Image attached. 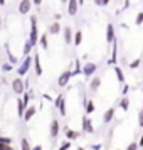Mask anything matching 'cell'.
Here are the masks:
<instances>
[{
	"label": "cell",
	"mask_w": 143,
	"mask_h": 150,
	"mask_svg": "<svg viewBox=\"0 0 143 150\" xmlns=\"http://www.w3.org/2000/svg\"><path fill=\"white\" fill-rule=\"evenodd\" d=\"M39 29H37V17L35 15H30V34H29V42L32 44V46H37V42H39Z\"/></svg>",
	"instance_id": "obj_1"
},
{
	"label": "cell",
	"mask_w": 143,
	"mask_h": 150,
	"mask_svg": "<svg viewBox=\"0 0 143 150\" xmlns=\"http://www.w3.org/2000/svg\"><path fill=\"white\" fill-rule=\"evenodd\" d=\"M32 59H34V57H30V56H25V57H24L22 64L19 66V69H17V74L20 76V78L29 73V69H30V66H32Z\"/></svg>",
	"instance_id": "obj_2"
},
{
	"label": "cell",
	"mask_w": 143,
	"mask_h": 150,
	"mask_svg": "<svg viewBox=\"0 0 143 150\" xmlns=\"http://www.w3.org/2000/svg\"><path fill=\"white\" fill-rule=\"evenodd\" d=\"M12 91L15 95H24L25 93V81L22 78H15L12 81Z\"/></svg>",
	"instance_id": "obj_3"
},
{
	"label": "cell",
	"mask_w": 143,
	"mask_h": 150,
	"mask_svg": "<svg viewBox=\"0 0 143 150\" xmlns=\"http://www.w3.org/2000/svg\"><path fill=\"white\" fill-rule=\"evenodd\" d=\"M73 78V71L71 69H66V71H62L61 74H59V78H57V86H61V88H64V86H68L69 84V79Z\"/></svg>",
	"instance_id": "obj_4"
},
{
	"label": "cell",
	"mask_w": 143,
	"mask_h": 150,
	"mask_svg": "<svg viewBox=\"0 0 143 150\" xmlns=\"http://www.w3.org/2000/svg\"><path fill=\"white\" fill-rule=\"evenodd\" d=\"M54 105H56V108L59 110V113H61L62 116H66L68 115V111H66V96L62 95H57V98L54 100Z\"/></svg>",
	"instance_id": "obj_5"
},
{
	"label": "cell",
	"mask_w": 143,
	"mask_h": 150,
	"mask_svg": "<svg viewBox=\"0 0 143 150\" xmlns=\"http://www.w3.org/2000/svg\"><path fill=\"white\" fill-rule=\"evenodd\" d=\"M59 132H61L59 120L52 118V120H51V125H49V137H51V138H57V137H59Z\"/></svg>",
	"instance_id": "obj_6"
},
{
	"label": "cell",
	"mask_w": 143,
	"mask_h": 150,
	"mask_svg": "<svg viewBox=\"0 0 143 150\" xmlns=\"http://www.w3.org/2000/svg\"><path fill=\"white\" fill-rule=\"evenodd\" d=\"M96 69H98V66H96V62H86L84 66H82V71H81V74H84L86 78H91V76H94L96 73Z\"/></svg>",
	"instance_id": "obj_7"
},
{
	"label": "cell",
	"mask_w": 143,
	"mask_h": 150,
	"mask_svg": "<svg viewBox=\"0 0 143 150\" xmlns=\"http://www.w3.org/2000/svg\"><path fill=\"white\" fill-rule=\"evenodd\" d=\"M82 132L84 133H89V135H93L96 130H94V127H93V122H91V118H89L88 115H84L82 116Z\"/></svg>",
	"instance_id": "obj_8"
},
{
	"label": "cell",
	"mask_w": 143,
	"mask_h": 150,
	"mask_svg": "<svg viewBox=\"0 0 143 150\" xmlns=\"http://www.w3.org/2000/svg\"><path fill=\"white\" fill-rule=\"evenodd\" d=\"M116 56H118V39L111 44V56H109V59H108L109 66H116V61H118Z\"/></svg>",
	"instance_id": "obj_9"
},
{
	"label": "cell",
	"mask_w": 143,
	"mask_h": 150,
	"mask_svg": "<svg viewBox=\"0 0 143 150\" xmlns=\"http://www.w3.org/2000/svg\"><path fill=\"white\" fill-rule=\"evenodd\" d=\"M62 39H64V44H73V39H74V32H73V29L66 25V27L62 29Z\"/></svg>",
	"instance_id": "obj_10"
},
{
	"label": "cell",
	"mask_w": 143,
	"mask_h": 150,
	"mask_svg": "<svg viewBox=\"0 0 143 150\" xmlns=\"http://www.w3.org/2000/svg\"><path fill=\"white\" fill-rule=\"evenodd\" d=\"M30 8H32V0H20V4H19V14L20 15H25L30 12Z\"/></svg>",
	"instance_id": "obj_11"
},
{
	"label": "cell",
	"mask_w": 143,
	"mask_h": 150,
	"mask_svg": "<svg viewBox=\"0 0 143 150\" xmlns=\"http://www.w3.org/2000/svg\"><path fill=\"white\" fill-rule=\"evenodd\" d=\"M115 111H116V108L115 106H111V108H108L104 113H103V118H101V122L104 123V125H108V123H111L113 122V118H115Z\"/></svg>",
	"instance_id": "obj_12"
},
{
	"label": "cell",
	"mask_w": 143,
	"mask_h": 150,
	"mask_svg": "<svg viewBox=\"0 0 143 150\" xmlns=\"http://www.w3.org/2000/svg\"><path fill=\"white\" fill-rule=\"evenodd\" d=\"M62 132H64V135H66L68 140H77V138L81 137V132H77V130H71L69 127H64Z\"/></svg>",
	"instance_id": "obj_13"
},
{
	"label": "cell",
	"mask_w": 143,
	"mask_h": 150,
	"mask_svg": "<svg viewBox=\"0 0 143 150\" xmlns=\"http://www.w3.org/2000/svg\"><path fill=\"white\" fill-rule=\"evenodd\" d=\"M115 41H116L115 25H113V24H108V25H106V42H108V44H113Z\"/></svg>",
	"instance_id": "obj_14"
},
{
	"label": "cell",
	"mask_w": 143,
	"mask_h": 150,
	"mask_svg": "<svg viewBox=\"0 0 143 150\" xmlns=\"http://www.w3.org/2000/svg\"><path fill=\"white\" fill-rule=\"evenodd\" d=\"M35 113H37V108H35V105H29L27 110H25V113H24V122H30L32 118L35 116Z\"/></svg>",
	"instance_id": "obj_15"
},
{
	"label": "cell",
	"mask_w": 143,
	"mask_h": 150,
	"mask_svg": "<svg viewBox=\"0 0 143 150\" xmlns=\"http://www.w3.org/2000/svg\"><path fill=\"white\" fill-rule=\"evenodd\" d=\"M77 12H79V4H77V0H69L68 2V14L71 15V17H74Z\"/></svg>",
	"instance_id": "obj_16"
},
{
	"label": "cell",
	"mask_w": 143,
	"mask_h": 150,
	"mask_svg": "<svg viewBox=\"0 0 143 150\" xmlns=\"http://www.w3.org/2000/svg\"><path fill=\"white\" fill-rule=\"evenodd\" d=\"M99 86H101V78H99V76H94V78L89 81V91H91V93H96V91L99 89Z\"/></svg>",
	"instance_id": "obj_17"
},
{
	"label": "cell",
	"mask_w": 143,
	"mask_h": 150,
	"mask_svg": "<svg viewBox=\"0 0 143 150\" xmlns=\"http://www.w3.org/2000/svg\"><path fill=\"white\" fill-rule=\"evenodd\" d=\"M34 66H35V76H42V64H41V56L39 52L35 51V56H34Z\"/></svg>",
	"instance_id": "obj_18"
},
{
	"label": "cell",
	"mask_w": 143,
	"mask_h": 150,
	"mask_svg": "<svg viewBox=\"0 0 143 150\" xmlns=\"http://www.w3.org/2000/svg\"><path fill=\"white\" fill-rule=\"evenodd\" d=\"M61 32H62V29H61L59 22H52L47 29V34H51V35H57V34H61Z\"/></svg>",
	"instance_id": "obj_19"
},
{
	"label": "cell",
	"mask_w": 143,
	"mask_h": 150,
	"mask_svg": "<svg viewBox=\"0 0 143 150\" xmlns=\"http://www.w3.org/2000/svg\"><path fill=\"white\" fill-rule=\"evenodd\" d=\"M25 110H27V106H25V103L22 101V98H19L17 100V116L19 118H24V113H25Z\"/></svg>",
	"instance_id": "obj_20"
},
{
	"label": "cell",
	"mask_w": 143,
	"mask_h": 150,
	"mask_svg": "<svg viewBox=\"0 0 143 150\" xmlns=\"http://www.w3.org/2000/svg\"><path fill=\"white\" fill-rule=\"evenodd\" d=\"M5 51H7V56H8V62H10L12 66H14V64H17V62H19V59L12 54V51H10V46H8V44H5Z\"/></svg>",
	"instance_id": "obj_21"
},
{
	"label": "cell",
	"mask_w": 143,
	"mask_h": 150,
	"mask_svg": "<svg viewBox=\"0 0 143 150\" xmlns=\"http://www.w3.org/2000/svg\"><path fill=\"white\" fill-rule=\"evenodd\" d=\"M120 108H121L123 111H128L130 110V98L128 96H123L121 100H120Z\"/></svg>",
	"instance_id": "obj_22"
},
{
	"label": "cell",
	"mask_w": 143,
	"mask_h": 150,
	"mask_svg": "<svg viewBox=\"0 0 143 150\" xmlns=\"http://www.w3.org/2000/svg\"><path fill=\"white\" fill-rule=\"evenodd\" d=\"M81 42H82V30H76L74 32V39H73V44L77 47V46H81Z\"/></svg>",
	"instance_id": "obj_23"
},
{
	"label": "cell",
	"mask_w": 143,
	"mask_h": 150,
	"mask_svg": "<svg viewBox=\"0 0 143 150\" xmlns=\"http://www.w3.org/2000/svg\"><path fill=\"white\" fill-rule=\"evenodd\" d=\"M39 44H41V47L44 51H49V41H47V34H42L39 37Z\"/></svg>",
	"instance_id": "obj_24"
},
{
	"label": "cell",
	"mask_w": 143,
	"mask_h": 150,
	"mask_svg": "<svg viewBox=\"0 0 143 150\" xmlns=\"http://www.w3.org/2000/svg\"><path fill=\"white\" fill-rule=\"evenodd\" d=\"M84 110H86V115H91V113H94V101L93 100H89V101H86V105H84Z\"/></svg>",
	"instance_id": "obj_25"
},
{
	"label": "cell",
	"mask_w": 143,
	"mask_h": 150,
	"mask_svg": "<svg viewBox=\"0 0 143 150\" xmlns=\"http://www.w3.org/2000/svg\"><path fill=\"white\" fill-rule=\"evenodd\" d=\"M115 74H116V79H118L120 83H125V74H123V69L120 68L118 64L115 66Z\"/></svg>",
	"instance_id": "obj_26"
},
{
	"label": "cell",
	"mask_w": 143,
	"mask_h": 150,
	"mask_svg": "<svg viewBox=\"0 0 143 150\" xmlns=\"http://www.w3.org/2000/svg\"><path fill=\"white\" fill-rule=\"evenodd\" d=\"M32 49H34V46H32V44L29 42V39H27V41H25V44H24V49H22V54H24V57L30 54V51H32Z\"/></svg>",
	"instance_id": "obj_27"
},
{
	"label": "cell",
	"mask_w": 143,
	"mask_h": 150,
	"mask_svg": "<svg viewBox=\"0 0 143 150\" xmlns=\"http://www.w3.org/2000/svg\"><path fill=\"white\" fill-rule=\"evenodd\" d=\"M81 71H82V66H81V62H79V59H76L74 69H73V76H77V74H81Z\"/></svg>",
	"instance_id": "obj_28"
},
{
	"label": "cell",
	"mask_w": 143,
	"mask_h": 150,
	"mask_svg": "<svg viewBox=\"0 0 143 150\" xmlns=\"http://www.w3.org/2000/svg\"><path fill=\"white\" fill-rule=\"evenodd\" d=\"M20 150H32L30 143H29V138H22L20 140Z\"/></svg>",
	"instance_id": "obj_29"
},
{
	"label": "cell",
	"mask_w": 143,
	"mask_h": 150,
	"mask_svg": "<svg viewBox=\"0 0 143 150\" xmlns=\"http://www.w3.org/2000/svg\"><path fill=\"white\" fill-rule=\"evenodd\" d=\"M130 69H138L140 66H142V59H133L131 62H128Z\"/></svg>",
	"instance_id": "obj_30"
},
{
	"label": "cell",
	"mask_w": 143,
	"mask_h": 150,
	"mask_svg": "<svg viewBox=\"0 0 143 150\" xmlns=\"http://www.w3.org/2000/svg\"><path fill=\"white\" fill-rule=\"evenodd\" d=\"M12 69H14V66H12L10 62H4V64H2V71H4V73H10Z\"/></svg>",
	"instance_id": "obj_31"
},
{
	"label": "cell",
	"mask_w": 143,
	"mask_h": 150,
	"mask_svg": "<svg viewBox=\"0 0 143 150\" xmlns=\"http://www.w3.org/2000/svg\"><path fill=\"white\" fill-rule=\"evenodd\" d=\"M0 143H4V145H12V138H10V137H0Z\"/></svg>",
	"instance_id": "obj_32"
},
{
	"label": "cell",
	"mask_w": 143,
	"mask_h": 150,
	"mask_svg": "<svg viewBox=\"0 0 143 150\" xmlns=\"http://www.w3.org/2000/svg\"><path fill=\"white\" fill-rule=\"evenodd\" d=\"M135 24H136V25H142V24H143V12H138V14H136Z\"/></svg>",
	"instance_id": "obj_33"
},
{
	"label": "cell",
	"mask_w": 143,
	"mask_h": 150,
	"mask_svg": "<svg viewBox=\"0 0 143 150\" xmlns=\"http://www.w3.org/2000/svg\"><path fill=\"white\" fill-rule=\"evenodd\" d=\"M138 127H140V128H143V108L138 111Z\"/></svg>",
	"instance_id": "obj_34"
},
{
	"label": "cell",
	"mask_w": 143,
	"mask_h": 150,
	"mask_svg": "<svg viewBox=\"0 0 143 150\" xmlns=\"http://www.w3.org/2000/svg\"><path fill=\"white\" fill-rule=\"evenodd\" d=\"M140 147H138V142H130L128 147H126V150H138Z\"/></svg>",
	"instance_id": "obj_35"
},
{
	"label": "cell",
	"mask_w": 143,
	"mask_h": 150,
	"mask_svg": "<svg viewBox=\"0 0 143 150\" xmlns=\"http://www.w3.org/2000/svg\"><path fill=\"white\" fill-rule=\"evenodd\" d=\"M69 149H71V142H64V143L59 145V149L57 150H69Z\"/></svg>",
	"instance_id": "obj_36"
},
{
	"label": "cell",
	"mask_w": 143,
	"mask_h": 150,
	"mask_svg": "<svg viewBox=\"0 0 143 150\" xmlns=\"http://www.w3.org/2000/svg\"><path fill=\"white\" fill-rule=\"evenodd\" d=\"M128 91H130V86H128V84H125V83H123V89H121L123 96H126V95H128Z\"/></svg>",
	"instance_id": "obj_37"
},
{
	"label": "cell",
	"mask_w": 143,
	"mask_h": 150,
	"mask_svg": "<svg viewBox=\"0 0 143 150\" xmlns=\"http://www.w3.org/2000/svg\"><path fill=\"white\" fill-rule=\"evenodd\" d=\"M0 150H14L12 145H4V143H0Z\"/></svg>",
	"instance_id": "obj_38"
},
{
	"label": "cell",
	"mask_w": 143,
	"mask_h": 150,
	"mask_svg": "<svg viewBox=\"0 0 143 150\" xmlns=\"http://www.w3.org/2000/svg\"><path fill=\"white\" fill-rule=\"evenodd\" d=\"M138 147L143 149V133H142V137H140V140H138Z\"/></svg>",
	"instance_id": "obj_39"
},
{
	"label": "cell",
	"mask_w": 143,
	"mask_h": 150,
	"mask_svg": "<svg viewBox=\"0 0 143 150\" xmlns=\"http://www.w3.org/2000/svg\"><path fill=\"white\" fill-rule=\"evenodd\" d=\"M130 2H131V0H125V5H123V10H126V8L130 7Z\"/></svg>",
	"instance_id": "obj_40"
},
{
	"label": "cell",
	"mask_w": 143,
	"mask_h": 150,
	"mask_svg": "<svg viewBox=\"0 0 143 150\" xmlns=\"http://www.w3.org/2000/svg\"><path fill=\"white\" fill-rule=\"evenodd\" d=\"M91 149L93 150H101V143H96V145H93Z\"/></svg>",
	"instance_id": "obj_41"
},
{
	"label": "cell",
	"mask_w": 143,
	"mask_h": 150,
	"mask_svg": "<svg viewBox=\"0 0 143 150\" xmlns=\"http://www.w3.org/2000/svg\"><path fill=\"white\" fill-rule=\"evenodd\" d=\"M32 4H34L35 7H39V5L42 4V0H32Z\"/></svg>",
	"instance_id": "obj_42"
},
{
	"label": "cell",
	"mask_w": 143,
	"mask_h": 150,
	"mask_svg": "<svg viewBox=\"0 0 143 150\" xmlns=\"http://www.w3.org/2000/svg\"><path fill=\"white\" fill-rule=\"evenodd\" d=\"M94 4L98 7H104V5H103V0H94Z\"/></svg>",
	"instance_id": "obj_43"
},
{
	"label": "cell",
	"mask_w": 143,
	"mask_h": 150,
	"mask_svg": "<svg viewBox=\"0 0 143 150\" xmlns=\"http://www.w3.org/2000/svg\"><path fill=\"white\" fill-rule=\"evenodd\" d=\"M42 98H44V100H47V101H51V100H52V98H51L47 93H44V95H42Z\"/></svg>",
	"instance_id": "obj_44"
},
{
	"label": "cell",
	"mask_w": 143,
	"mask_h": 150,
	"mask_svg": "<svg viewBox=\"0 0 143 150\" xmlns=\"http://www.w3.org/2000/svg\"><path fill=\"white\" fill-rule=\"evenodd\" d=\"M61 17H62V15L59 14V12H57V14L54 15V19H56V22H59V21H61Z\"/></svg>",
	"instance_id": "obj_45"
},
{
	"label": "cell",
	"mask_w": 143,
	"mask_h": 150,
	"mask_svg": "<svg viewBox=\"0 0 143 150\" xmlns=\"http://www.w3.org/2000/svg\"><path fill=\"white\" fill-rule=\"evenodd\" d=\"M32 150H44V149H42V145H35V147H32Z\"/></svg>",
	"instance_id": "obj_46"
},
{
	"label": "cell",
	"mask_w": 143,
	"mask_h": 150,
	"mask_svg": "<svg viewBox=\"0 0 143 150\" xmlns=\"http://www.w3.org/2000/svg\"><path fill=\"white\" fill-rule=\"evenodd\" d=\"M109 2H111V0H103V5H104V7H106V5H108Z\"/></svg>",
	"instance_id": "obj_47"
},
{
	"label": "cell",
	"mask_w": 143,
	"mask_h": 150,
	"mask_svg": "<svg viewBox=\"0 0 143 150\" xmlns=\"http://www.w3.org/2000/svg\"><path fill=\"white\" fill-rule=\"evenodd\" d=\"M77 4H79V7H81V5H84V0H77Z\"/></svg>",
	"instance_id": "obj_48"
},
{
	"label": "cell",
	"mask_w": 143,
	"mask_h": 150,
	"mask_svg": "<svg viewBox=\"0 0 143 150\" xmlns=\"http://www.w3.org/2000/svg\"><path fill=\"white\" fill-rule=\"evenodd\" d=\"M0 5H5V0H0Z\"/></svg>",
	"instance_id": "obj_49"
},
{
	"label": "cell",
	"mask_w": 143,
	"mask_h": 150,
	"mask_svg": "<svg viewBox=\"0 0 143 150\" xmlns=\"http://www.w3.org/2000/svg\"><path fill=\"white\" fill-rule=\"evenodd\" d=\"M76 150H86V149H84V147H77Z\"/></svg>",
	"instance_id": "obj_50"
},
{
	"label": "cell",
	"mask_w": 143,
	"mask_h": 150,
	"mask_svg": "<svg viewBox=\"0 0 143 150\" xmlns=\"http://www.w3.org/2000/svg\"><path fill=\"white\" fill-rule=\"evenodd\" d=\"M61 2H62V4H68L69 0H61Z\"/></svg>",
	"instance_id": "obj_51"
},
{
	"label": "cell",
	"mask_w": 143,
	"mask_h": 150,
	"mask_svg": "<svg viewBox=\"0 0 143 150\" xmlns=\"http://www.w3.org/2000/svg\"><path fill=\"white\" fill-rule=\"evenodd\" d=\"M0 27H2V17H0Z\"/></svg>",
	"instance_id": "obj_52"
},
{
	"label": "cell",
	"mask_w": 143,
	"mask_h": 150,
	"mask_svg": "<svg viewBox=\"0 0 143 150\" xmlns=\"http://www.w3.org/2000/svg\"><path fill=\"white\" fill-rule=\"evenodd\" d=\"M142 73H143V64H142Z\"/></svg>",
	"instance_id": "obj_53"
},
{
	"label": "cell",
	"mask_w": 143,
	"mask_h": 150,
	"mask_svg": "<svg viewBox=\"0 0 143 150\" xmlns=\"http://www.w3.org/2000/svg\"><path fill=\"white\" fill-rule=\"evenodd\" d=\"M116 150H120V149H116Z\"/></svg>",
	"instance_id": "obj_54"
}]
</instances>
